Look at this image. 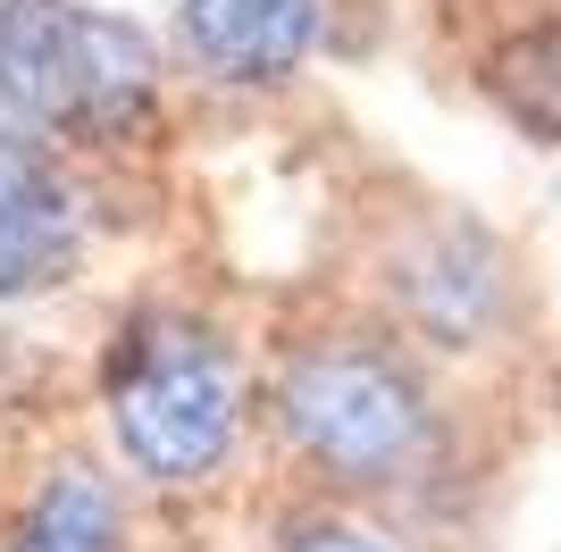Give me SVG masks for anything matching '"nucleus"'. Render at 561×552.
I'll return each instance as SVG.
<instances>
[{
    "label": "nucleus",
    "mask_w": 561,
    "mask_h": 552,
    "mask_svg": "<svg viewBox=\"0 0 561 552\" xmlns=\"http://www.w3.org/2000/svg\"><path fill=\"white\" fill-rule=\"evenodd\" d=\"M335 0H168L160 43L176 59L185 110L260 117L294 101L319 59H335Z\"/></svg>",
    "instance_id": "423d86ee"
},
{
    "label": "nucleus",
    "mask_w": 561,
    "mask_h": 552,
    "mask_svg": "<svg viewBox=\"0 0 561 552\" xmlns=\"http://www.w3.org/2000/svg\"><path fill=\"white\" fill-rule=\"evenodd\" d=\"M352 294L445 368L494 352L519 326V260L478 209L411 193L394 209H369Z\"/></svg>",
    "instance_id": "20e7f679"
},
{
    "label": "nucleus",
    "mask_w": 561,
    "mask_h": 552,
    "mask_svg": "<svg viewBox=\"0 0 561 552\" xmlns=\"http://www.w3.org/2000/svg\"><path fill=\"white\" fill-rule=\"evenodd\" d=\"M469 92L519 142L561 151V0H519L469 43Z\"/></svg>",
    "instance_id": "6e6552de"
},
{
    "label": "nucleus",
    "mask_w": 561,
    "mask_h": 552,
    "mask_svg": "<svg viewBox=\"0 0 561 552\" xmlns=\"http://www.w3.org/2000/svg\"><path fill=\"white\" fill-rule=\"evenodd\" d=\"M243 552H402L394 528L377 510H352V503H328V494H260L252 503V536Z\"/></svg>",
    "instance_id": "1a4fd4ad"
},
{
    "label": "nucleus",
    "mask_w": 561,
    "mask_h": 552,
    "mask_svg": "<svg viewBox=\"0 0 561 552\" xmlns=\"http://www.w3.org/2000/svg\"><path fill=\"white\" fill-rule=\"evenodd\" d=\"M0 117L76 160L142 176L185 135V84L160 25L101 0H0Z\"/></svg>",
    "instance_id": "7ed1b4c3"
},
{
    "label": "nucleus",
    "mask_w": 561,
    "mask_h": 552,
    "mask_svg": "<svg viewBox=\"0 0 561 552\" xmlns=\"http://www.w3.org/2000/svg\"><path fill=\"white\" fill-rule=\"evenodd\" d=\"M453 469V402L360 294L260 310V478L352 510H411Z\"/></svg>",
    "instance_id": "f257e3e1"
},
{
    "label": "nucleus",
    "mask_w": 561,
    "mask_h": 552,
    "mask_svg": "<svg viewBox=\"0 0 561 552\" xmlns=\"http://www.w3.org/2000/svg\"><path fill=\"white\" fill-rule=\"evenodd\" d=\"M84 418L151 510H218L260 478V319L210 285L160 276L110 301Z\"/></svg>",
    "instance_id": "f03ea898"
},
{
    "label": "nucleus",
    "mask_w": 561,
    "mask_h": 552,
    "mask_svg": "<svg viewBox=\"0 0 561 552\" xmlns=\"http://www.w3.org/2000/svg\"><path fill=\"white\" fill-rule=\"evenodd\" d=\"M126 176L76 160L34 126L0 117V310H43L68 301L101 268L110 243V193Z\"/></svg>",
    "instance_id": "39448f33"
},
{
    "label": "nucleus",
    "mask_w": 561,
    "mask_h": 552,
    "mask_svg": "<svg viewBox=\"0 0 561 552\" xmlns=\"http://www.w3.org/2000/svg\"><path fill=\"white\" fill-rule=\"evenodd\" d=\"M0 552H151V503L93 427H59L0 460Z\"/></svg>",
    "instance_id": "0eeeda50"
}]
</instances>
